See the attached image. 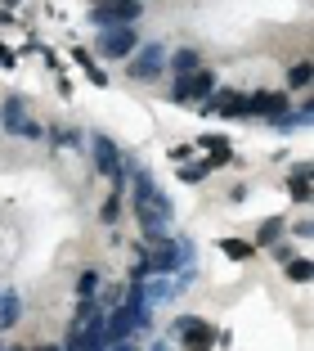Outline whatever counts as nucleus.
<instances>
[{
	"instance_id": "1",
	"label": "nucleus",
	"mask_w": 314,
	"mask_h": 351,
	"mask_svg": "<svg viewBox=\"0 0 314 351\" xmlns=\"http://www.w3.org/2000/svg\"><path fill=\"white\" fill-rule=\"evenodd\" d=\"M131 198H135V221H140L144 234H148V239H166L175 212H171V198L157 189L153 171H144V167L131 171Z\"/></svg>"
},
{
	"instance_id": "2",
	"label": "nucleus",
	"mask_w": 314,
	"mask_h": 351,
	"mask_svg": "<svg viewBox=\"0 0 314 351\" xmlns=\"http://www.w3.org/2000/svg\"><path fill=\"white\" fill-rule=\"evenodd\" d=\"M140 261H144L148 275H180V270L193 261V252H189L184 239H153L148 248L140 252Z\"/></svg>"
},
{
	"instance_id": "3",
	"label": "nucleus",
	"mask_w": 314,
	"mask_h": 351,
	"mask_svg": "<svg viewBox=\"0 0 314 351\" xmlns=\"http://www.w3.org/2000/svg\"><path fill=\"white\" fill-rule=\"evenodd\" d=\"M140 14H144L140 0H99V5H90L94 27H135Z\"/></svg>"
},
{
	"instance_id": "4",
	"label": "nucleus",
	"mask_w": 314,
	"mask_h": 351,
	"mask_svg": "<svg viewBox=\"0 0 314 351\" xmlns=\"http://www.w3.org/2000/svg\"><path fill=\"white\" fill-rule=\"evenodd\" d=\"M0 126H5L10 135H23V140H41V135H45V126L27 117V104H23L18 95L0 104Z\"/></svg>"
},
{
	"instance_id": "5",
	"label": "nucleus",
	"mask_w": 314,
	"mask_h": 351,
	"mask_svg": "<svg viewBox=\"0 0 314 351\" xmlns=\"http://www.w3.org/2000/svg\"><path fill=\"white\" fill-rule=\"evenodd\" d=\"M162 68H166V50H162V45H135V50H131V68H126V73H131L135 82H157Z\"/></svg>"
},
{
	"instance_id": "6",
	"label": "nucleus",
	"mask_w": 314,
	"mask_h": 351,
	"mask_svg": "<svg viewBox=\"0 0 314 351\" xmlns=\"http://www.w3.org/2000/svg\"><path fill=\"white\" fill-rule=\"evenodd\" d=\"M215 90V73L211 68H198L193 77L171 86V104H207V95Z\"/></svg>"
},
{
	"instance_id": "7",
	"label": "nucleus",
	"mask_w": 314,
	"mask_h": 351,
	"mask_svg": "<svg viewBox=\"0 0 314 351\" xmlns=\"http://www.w3.org/2000/svg\"><path fill=\"white\" fill-rule=\"evenodd\" d=\"M90 154H94V167H99V176H103V180L122 185V180H126V162H122V154H117V145H112L108 135H94Z\"/></svg>"
},
{
	"instance_id": "8",
	"label": "nucleus",
	"mask_w": 314,
	"mask_h": 351,
	"mask_svg": "<svg viewBox=\"0 0 314 351\" xmlns=\"http://www.w3.org/2000/svg\"><path fill=\"white\" fill-rule=\"evenodd\" d=\"M140 45L135 27H103L99 32V54L103 59H131V50Z\"/></svg>"
},
{
	"instance_id": "9",
	"label": "nucleus",
	"mask_w": 314,
	"mask_h": 351,
	"mask_svg": "<svg viewBox=\"0 0 314 351\" xmlns=\"http://www.w3.org/2000/svg\"><path fill=\"white\" fill-rule=\"evenodd\" d=\"M278 113H287V95H278V90H256L243 104V117H270L274 122Z\"/></svg>"
},
{
	"instance_id": "10",
	"label": "nucleus",
	"mask_w": 314,
	"mask_h": 351,
	"mask_svg": "<svg viewBox=\"0 0 314 351\" xmlns=\"http://www.w3.org/2000/svg\"><path fill=\"white\" fill-rule=\"evenodd\" d=\"M243 104H247L243 90H211L207 104H198V108L202 113H220V117H243Z\"/></svg>"
},
{
	"instance_id": "11",
	"label": "nucleus",
	"mask_w": 314,
	"mask_h": 351,
	"mask_svg": "<svg viewBox=\"0 0 314 351\" xmlns=\"http://www.w3.org/2000/svg\"><path fill=\"white\" fill-rule=\"evenodd\" d=\"M184 351H211V342H215V329H211V324H207V320H198V324H193V333H184Z\"/></svg>"
},
{
	"instance_id": "12",
	"label": "nucleus",
	"mask_w": 314,
	"mask_h": 351,
	"mask_svg": "<svg viewBox=\"0 0 314 351\" xmlns=\"http://www.w3.org/2000/svg\"><path fill=\"white\" fill-rule=\"evenodd\" d=\"M202 68V59H198V50H175V59H171V73H175V82H184V77H193Z\"/></svg>"
},
{
	"instance_id": "13",
	"label": "nucleus",
	"mask_w": 314,
	"mask_h": 351,
	"mask_svg": "<svg viewBox=\"0 0 314 351\" xmlns=\"http://www.w3.org/2000/svg\"><path fill=\"white\" fill-rule=\"evenodd\" d=\"M23 320V302L18 293H0V329H14Z\"/></svg>"
},
{
	"instance_id": "14",
	"label": "nucleus",
	"mask_w": 314,
	"mask_h": 351,
	"mask_svg": "<svg viewBox=\"0 0 314 351\" xmlns=\"http://www.w3.org/2000/svg\"><path fill=\"white\" fill-rule=\"evenodd\" d=\"M278 234H283V217H270L261 226V234H256V248H270V243H278Z\"/></svg>"
},
{
	"instance_id": "15",
	"label": "nucleus",
	"mask_w": 314,
	"mask_h": 351,
	"mask_svg": "<svg viewBox=\"0 0 314 351\" xmlns=\"http://www.w3.org/2000/svg\"><path fill=\"white\" fill-rule=\"evenodd\" d=\"M220 248H224V257H229V261H247V257H252V243H243V239H224V243H220Z\"/></svg>"
},
{
	"instance_id": "16",
	"label": "nucleus",
	"mask_w": 314,
	"mask_h": 351,
	"mask_svg": "<svg viewBox=\"0 0 314 351\" xmlns=\"http://www.w3.org/2000/svg\"><path fill=\"white\" fill-rule=\"evenodd\" d=\"M99 293V270H81V279H77V298H94Z\"/></svg>"
},
{
	"instance_id": "17",
	"label": "nucleus",
	"mask_w": 314,
	"mask_h": 351,
	"mask_svg": "<svg viewBox=\"0 0 314 351\" xmlns=\"http://www.w3.org/2000/svg\"><path fill=\"white\" fill-rule=\"evenodd\" d=\"M310 77H314V63H296L292 73H287V86H296V90H305V86H310Z\"/></svg>"
},
{
	"instance_id": "18",
	"label": "nucleus",
	"mask_w": 314,
	"mask_h": 351,
	"mask_svg": "<svg viewBox=\"0 0 314 351\" xmlns=\"http://www.w3.org/2000/svg\"><path fill=\"white\" fill-rule=\"evenodd\" d=\"M310 275H314V266H310V261H301V257H292V261H287V279H296V284H305Z\"/></svg>"
},
{
	"instance_id": "19",
	"label": "nucleus",
	"mask_w": 314,
	"mask_h": 351,
	"mask_svg": "<svg viewBox=\"0 0 314 351\" xmlns=\"http://www.w3.org/2000/svg\"><path fill=\"white\" fill-rule=\"evenodd\" d=\"M202 176H211V167H207V162H193V167H184V171H180V180H184V185H198Z\"/></svg>"
},
{
	"instance_id": "20",
	"label": "nucleus",
	"mask_w": 314,
	"mask_h": 351,
	"mask_svg": "<svg viewBox=\"0 0 314 351\" xmlns=\"http://www.w3.org/2000/svg\"><path fill=\"white\" fill-rule=\"evenodd\" d=\"M193 324H198V315H175V320H171V338H184V333H193Z\"/></svg>"
},
{
	"instance_id": "21",
	"label": "nucleus",
	"mask_w": 314,
	"mask_h": 351,
	"mask_svg": "<svg viewBox=\"0 0 314 351\" xmlns=\"http://www.w3.org/2000/svg\"><path fill=\"white\" fill-rule=\"evenodd\" d=\"M99 217H103V226H112V221L122 217V198L112 194V198H108V203H103V212H99Z\"/></svg>"
},
{
	"instance_id": "22",
	"label": "nucleus",
	"mask_w": 314,
	"mask_h": 351,
	"mask_svg": "<svg viewBox=\"0 0 314 351\" xmlns=\"http://www.w3.org/2000/svg\"><path fill=\"white\" fill-rule=\"evenodd\" d=\"M292 198H296V203L310 198V176H292Z\"/></svg>"
},
{
	"instance_id": "23",
	"label": "nucleus",
	"mask_w": 314,
	"mask_h": 351,
	"mask_svg": "<svg viewBox=\"0 0 314 351\" xmlns=\"http://www.w3.org/2000/svg\"><path fill=\"white\" fill-rule=\"evenodd\" d=\"M198 145H202L207 154H211V149H229V140H224V135H202V140H198Z\"/></svg>"
},
{
	"instance_id": "24",
	"label": "nucleus",
	"mask_w": 314,
	"mask_h": 351,
	"mask_svg": "<svg viewBox=\"0 0 314 351\" xmlns=\"http://www.w3.org/2000/svg\"><path fill=\"white\" fill-rule=\"evenodd\" d=\"M270 252H274V261H278V266H287V261H292V248H287V243H270Z\"/></svg>"
},
{
	"instance_id": "25",
	"label": "nucleus",
	"mask_w": 314,
	"mask_h": 351,
	"mask_svg": "<svg viewBox=\"0 0 314 351\" xmlns=\"http://www.w3.org/2000/svg\"><path fill=\"white\" fill-rule=\"evenodd\" d=\"M54 145H81V140H77V131H63V126H59V131H54Z\"/></svg>"
},
{
	"instance_id": "26",
	"label": "nucleus",
	"mask_w": 314,
	"mask_h": 351,
	"mask_svg": "<svg viewBox=\"0 0 314 351\" xmlns=\"http://www.w3.org/2000/svg\"><path fill=\"white\" fill-rule=\"evenodd\" d=\"M14 63H18V59H14V50H5V45H0V68H14Z\"/></svg>"
},
{
	"instance_id": "27",
	"label": "nucleus",
	"mask_w": 314,
	"mask_h": 351,
	"mask_svg": "<svg viewBox=\"0 0 314 351\" xmlns=\"http://www.w3.org/2000/svg\"><path fill=\"white\" fill-rule=\"evenodd\" d=\"M153 351H171V347H166V342H157V347H153Z\"/></svg>"
},
{
	"instance_id": "28",
	"label": "nucleus",
	"mask_w": 314,
	"mask_h": 351,
	"mask_svg": "<svg viewBox=\"0 0 314 351\" xmlns=\"http://www.w3.org/2000/svg\"><path fill=\"white\" fill-rule=\"evenodd\" d=\"M5 5H23V0H5Z\"/></svg>"
},
{
	"instance_id": "29",
	"label": "nucleus",
	"mask_w": 314,
	"mask_h": 351,
	"mask_svg": "<svg viewBox=\"0 0 314 351\" xmlns=\"http://www.w3.org/2000/svg\"><path fill=\"white\" fill-rule=\"evenodd\" d=\"M41 351H59V347H41Z\"/></svg>"
},
{
	"instance_id": "30",
	"label": "nucleus",
	"mask_w": 314,
	"mask_h": 351,
	"mask_svg": "<svg viewBox=\"0 0 314 351\" xmlns=\"http://www.w3.org/2000/svg\"><path fill=\"white\" fill-rule=\"evenodd\" d=\"M14 351H27V347H14Z\"/></svg>"
},
{
	"instance_id": "31",
	"label": "nucleus",
	"mask_w": 314,
	"mask_h": 351,
	"mask_svg": "<svg viewBox=\"0 0 314 351\" xmlns=\"http://www.w3.org/2000/svg\"><path fill=\"white\" fill-rule=\"evenodd\" d=\"M0 351H5V342H0Z\"/></svg>"
}]
</instances>
